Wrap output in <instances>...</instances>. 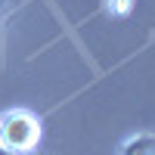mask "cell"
<instances>
[{
	"label": "cell",
	"instance_id": "1",
	"mask_svg": "<svg viewBox=\"0 0 155 155\" xmlns=\"http://www.w3.org/2000/svg\"><path fill=\"white\" fill-rule=\"evenodd\" d=\"M44 140V115L34 109L12 106L0 112V149L9 155H31Z\"/></svg>",
	"mask_w": 155,
	"mask_h": 155
},
{
	"label": "cell",
	"instance_id": "5",
	"mask_svg": "<svg viewBox=\"0 0 155 155\" xmlns=\"http://www.w3.org/2000/svg\"><path fill=\"white\" fill-rule=\"evenodd\" d=\"M0 155H9V152H3V149H0Z\"/></svg>",
	"mask_w": 155,
	"mask_h": 155
},
{
	"label": "cell",
	"instance_id": "3",
	"mask_svg": "<svg viewBox=\"0 0 155 155\" xmlns=\"http://www.w3.org/2000/svg\"><path fill=\"white\" fill-rule=\"evenodd\" d=\"M134 6H137V0H102V3H99V12H102V16H109V19H115V22H124V19L134 12Z\"/></svg>",
	"mask_w": 155,
	"mask_h": 155
},
{
	"label": "cell",
	"instance_id": "2",
	"mask_svg": "<svg viewBox=\"0 0 155 155\" xmlns=\"http://www.w3.org/2000/svg\"><path fill=\"white\" fill-rule=\"evenodd\" d=\"M115 155H155V130H134L118 143Z\"/></svg>",
	"mask_w": 155,
	"mask_h": 155
},
{
	"label": "cell",
	"instance_id": "4",
	"mask_svg": "<svg viewBox=\"0 0 155 155\" xmlns=\"http://www.w3.org/2000/svg\"><path fill=\"white\" fill-rule=\"evenodd\" d=\"M3 6H6V0H0V19H3Z\"/></svg>",
	"mask_w": 155,
	"mask_h": 155
}]
</instances>
